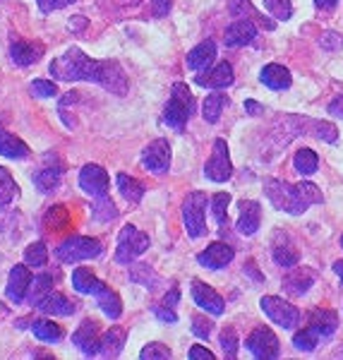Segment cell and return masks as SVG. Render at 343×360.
Segmentation results:
<instances>
[{"label":"cell","mask_w":343,"mask_h":360,"mask_svg":"<svg viewBox=\"0 0 343 360\" xmlns=\"http://www.w3.org/2000/svg\"><path fill=\"white\" fill-rule=\"evenodd\" d=\"M108 183H110L108 173L96 164H86L82 171H79V188H82L86 195L94 197V200L96 197L108 195Z\"/></svg>","instance_id":"10"},{"label":"cell","mask_w":343,"mask_h":360,"mask_svg":"<svg viewBox=\"0 0 343 360\" xmlns=\"http://www.w3.org/2000/svg\"><path fill=\"white\" fill-rule=\"evenodd\" d=\"M29 286H32V271H29V264H15L13 271H10V278H8V298L13 300L15 305H20L22 300L27 298L29 293Z\"/></svg>","instance_id":"12"},{"label":"cell","mask_w":343,"mask_h":360,"mask_svg":"<svg viewBox=\"0 0 343 360\" xmlns=\"http://www.w3.org/2000/svg\"><path fill=\"white\" fill-rule=\"evenodd\" d=\"M264 8L269 10V15L278 22H286L293 15V3L290 0H264Z\"/></svg>","instance_id":"42"},{"label":"cell","mask_w":343,"mask_h":360,"mask_svg":"<svg viewBox=\"0 0 343 360\" xmlns=\"http://www.w3.org/2000/svg\"><path fill=\"white\" fill-rule=\"evenodd\" d=\"M72 344L84 353V356H96L101 336H98V324L94 319H84L77 327V332L72 334Z\"/></svg>","instance_id":"15"},{"label":"cell","mask_w":343,"mask_h":360,"mask_svg":"<svg viewBox=\"0 0 343 360\" xmlns=\"http://www.w3.org/2000/svg\"><path fill=\"white\" fill-rule=\"evenodd\" d=\"M51 75L63 82H94L110 94L127 91V75L118 60H91L84 51L70 49L51 63Z\"/></svg>","instance_id":"1"},{"label":"cell","mask_w":343,"mask_h":360,"mask_svg":"<svg viewBox=\"0 0 343 360\" xmlns=\"http://www.w3.org/2000/svg\"><path fill=\"white\" fill-rule=\"evenodd\" d=\"M254 37H257V25L252 20H238L226 29L224 41L228 49H240V46L252 44Z\"/></svg>","instance_id":"16"},{"label":"cell","mask_w":343,"mask_h":360,"mask_svg":"<svg viewBox=\"0 0 343 360\" xmlns=\"http://www.w3.org/2000/svg\"><path fill=\"white\" fill-rule=\"evenodd\" d=\"M39 3V10L41 13H56V10H63V8H67V5H72V3H77V0H37Z\"/></svg>","instance_id":"49"},{"label":"cell","mask_w":343,"mask_h":360,"mask_svg":"<svg viewBox=\"0 0 343 360\" xmlns=\"http://www.w3.org/2000/svg\"><path fill=\"white\" fill-rule=\"evenodd\" d=\"M319 46H322L324 51H336V49H341V37L334 32H327L322 39H319Z\"/></svg>","instance_id":"52"},{"label":"cell","mask_w":343,"mask_h":360,"mask_svg":"<svg viewBox=\"0 0 343 360\" xmlns=\"http://www.w3.org/2000/svg\"><path fill=\"white\" fill-rule=\"evenodd\" d=\"M103 252L101 240L91 236H70L67 240H63L60 245L56 248V257L60 259L63 264H77L84 262V259L98 257Z\"/></svg>","instance_id":"2"},{"label":"cell","mask_w":343,"mask_h":360,"mask_svg":"<svg viewBox=\"0 0 343 360\" xmlns=\"http://www.w3.org/2000/svg\"><path fill=\"white\" fill-rule=\"evenodd\" d=\"M151 10H154L156 17H166L168 10H171V0H151Z\"/></svg>","instance_id":"54"},{"label":"cell","mask_w":343,"mask_h":360,"mask_svg":"<svg viewBox=\"0 0 343 360\" xmlns=\"http://www.w3.org/2000/svg\"><path fill=\"white\" fill-rule=\"evenodd\" d=\"M245 111L250 115H259V113H264V108H261L257 101H245Z\"/></svg>","instance_id":"58"},{"label":"cell","mask_w":343,"mask_h":360,"mask_svg":"<svg viewBox=\"0 0 343 360\" xmlns=\"http://www.w3.org/2000/svg\"><path fill=\"white\" fill-rule=\"evenodd\" d=\"M310 324L322 336H331L336 332V327H339V317H336V312H331V310H312Z\"/></svg>","instance_id":"31"},{"label":"cell","mask_w":343,"mask_h":360,"mask_svg":"<svg viewBox=\"0 0 343 360\" xmlns=\"http://www.w3.org/2000/svg\"><path fill=\"white\" fill-rule=\"evenodd\" d=\"M295 188H298V195H300V200H302V205H305V207L322 205V202H324L322 190H319L315 183H298Z\"/></svg>","instance_id":"44"},{"label":"cell","mask_w":343,"mask_h":360,"mask_svg":"<svg viewBox=\"0 0 343 360\" xmlns=\"http://www.w3.org/2000/svg\"><path fill=\"white\" fill-rule=\"evenodd\" d=\"M29 89H32V94L39 96V98H51V96L58 94L56 82H48V79H34Z\"/></svg>","instance_id":"48"},{"label":"cell","mask_w":343,"mask_h":360,"mask_svg":"<svg viewBox=\"0 0 343 360\" xmlns=\"http://www.w3.org/2000/svg\"><path fill=\"white\" fill-rule=\"evenodd\" d=\"M228 205H231V195L228 193H219L212 197V209H214V219L219 221V226L228 224Z\"/></svg>","instance_id":"43"},{"label":"cell","mask_w":343,"mask_h":360,"mask_svg":"<svg viewBox=\"0 0 343 360\" xmlns=\"http://www.w3.org/2000/svg\"><path fill=\"white\" fill-rule=\"evenodd\" d=\"M193 332L200 336V339H209V334H212V322L205 317H195L193 319Z\"/></svg>","instance_id":"51"},{"label":"cell","mask_w":343,"mask_h":360,"mask_svg":"<svg viewBox=\"0 0 343 360\" xmlns=\"http://www.w3.org/2000/svg\"><path fill=\"white\" fill-rule=\"evenodd\" d=\"M319 339H322V334L317 332L315 327H305L302 332L295 334V339H293V346L298 348V351H315L317 344H319Z\"/></svg>","instance_id":"38"},{"label":"cell","mask_w":343,"mask_h":360,"mask_svg":"<svg viewBox=\"0 0 343 360\" xmlns=\"http://www.w3.org/2000/svg\"><path fill=\"white\" fill-rule=\"evenodd\" d=\"M264 193L269 197V202L274 205L278 212H286V214H305L307 207L302 205L298 188L295 185H288L286 180H276V178H266L264 180Z\"/></svg>","instance_id":"3"},{"label":"cell","mask_w":343,"mask_h":360,"mask_svg":"<svg viewBox=\"0 0 343 360\" xmlns=\"http://www.w3.org/2000/svg\"><path fill=\"white\" fill-rule=\"evenodd\" d=\"M142 166L154 173H166L171 166V144L166 139H154L142 152Z\"/></svg>","instance_id":"11"},{"label":"cell","mask_w":343,"mask_h":360,"mask_svg":"<svg viewBox=\"0 0 343 360\" xmlns=\"http://www.w3.org/2000/svg\"><path fill=\"white\" fill-rule=\"evenodd\" d=\"M341 248H343V236H341Z\"/></svg>","instance_id":"62"},{"label":"cell","mask_w":343,"mask_h":360,"mask_svg":"<svg viewBox=\"0 0 343 360\" xmlns=\"http://www.w3.org/2000/svg\"><path fill=\"white\" fill-rule=\"evenodd\" d=\"M96 300H98V307H101L106 317L118 319L120 315H123V300H120V295L115 291H110L108 286L96 293Z\"/></svg>","instance_id":"29"},{"label":"cell","mask_w":343,"mask_h":360,"mask_svg":"<svg viewBox=\"0 0 343 360\" xmlns=\"http://www.w3.org/2000/svg\"><path fill=\"white\" fill-rule=\"evenodd\" d=\"M245 346H247V351L252 353L254 358H259V360L278 358V353H281L276 334L271 332V329H266V327H257V329H254V332L247 336Z\"/></svg>","instance_id":"9"},{"label":"cell","mask_w":343,"mask_h":360,"mask_svg":"<svg viewBox=\"0 0 343 360\" xmlns=\"http://www.w3.org/2000/svg\"><path fill=\"white\" fill-rule=\"evenodd\" d=\"M264 315L271 319L274 324H278L281 329H293L295 324H300V310L295 305H290L288 300L278 298V295H264L259 300Z\"/></svg>","instance_id":"7"},{"label":"cell","mask_w":343,"mask_h":360,"mask_svg":"<svg viewBox=\"0 0 343 360\" xmlns=\"http://www.w3.org/2000/svg\"><path fill=\"white\" fill-rule=\"evenodd\" d=\"M190 358L193 360H214V353L209 351V348H202V346H193L190 348Z\"/></svg>","instance_id":"55"},{"label":"cell","mask_w":343,"mask_h":360,"mask_svg":"<svg viewBox=\"0 0 343 360\" xmlns=\"http://www.w3.org/2000/svg\"><path fill=\"white\" fill-rule=\"evenodd\" d=\"M0 156H8V159H27L29 147H27V142L15 137L13 132L0 130Z\"/></svg>","instance_id":"27"},{"label":"cell","mask_w":343,"mask_h":360,"mask_svg":"<svg viewBox=\"0 0 343 360\" xmlns=\"http://www.w3.org/2000/svg\"><path fill=\"white\" fill-rule=\"evenodd\" d=\"M193 111H195V98H193V94H190L188 84L176 82L173 84V94L166 103V113H164L166 125L180 132L185 127V123L190 120Z\"/></svg>","instance_id":"4"},{"label":"cell","mask_w":343,"mask_h":360,"mask_svg":"<svg viewBox=\"0 0 343 360\" xmlns=\"http://www.w3.org/2000/svg\"><path fill=\"white\" fill-rule=\"evenodd\" d=\"M228 13L233 15V17H240V20H252V22H257V25H261L264 29H274V27H276V22H274V20H266L264 15L257 13V8H254V5L250 3V0H231Z\"/></svg>","instance_id":"24"},{"label":"cell","mask_w":343,"mask_h":360,"mask_svg":"<svg viewBox=\"0 0 343 360\" xmlns=\"http://www.w3.org/2000/svg\"><path fill=\"white\" fill-rule=\"evenodd\" d=\"M149 250V236L142 233L137 226H123L118 236V248H115V259L120 264L135 262L139 255H144Z\"/></svg>","instance_id":"5"},{"label":"cell","mask_w":343,"mask_h":360,"mask_svg":"<svg viewBox=\"0 0 343 360\" xmlns=\"http://www.w3.org/2000/svg\"><path fill=\"white\" fill-rule=\"evenodd\" d=\"M293 166L300 176H312V173H317L319 159L312 149H298V152H295V159H293Z\"/></svg>","instance_id":"35"},{"label":"cell","mask_w":343,"mask_h":360,"mask_svg":"<svg viewBox=\"0 0 343 360\" xmlns=\"http://www.w3.org/2000/svg\"><path fill=\"white\" fill-rule=\"evenodd\" d=\"M25 262L29 266H44L48 262V248H46V243H32L25 250Z\"/></svg>","instance_id":"40"},{"label":"cell","mask_w":343,"mask_h":360,"mask_svg":"<svg viewBox=\"0 0 343 360\" xmlns=\"http://www.w3.org/2000/svg\"><path fill=\"white\" fill-rule=\"evenodd\" d=\"M261 224V207L254 200L240 202V217H238V233L240 236H254Z\"/></svg>","instance_id":"18"},{"label":"cell","mask_w":343,"mask_h":360,"mask_svg":"<svg viewBox=\"0 0 343 360\" xmlns=\"http://www.w3.org/2000/svg\"><path fill=\"white\" fill-rule=\"evenodd\" d=\"M118 217V209H115L113 200L106 197H96V205H94V219L96 221H113Z\"/></svg>","instance_id":"41"},{"label":"cell","mask_w":343,"mask_h":360,"mask_svg":"<svg viewBox=\"0 0 343 360\" xmlns=\"http://www.w3.org/2000/svg\"><path fill=\"white\" fill-rule=\"evenodd\" d=\"M205 176L212 180V183H226V180L233 176V164H231L226 139H216V142H214V152L205 166Z\"/></svg>","instance_id":"8"},{"label":"cell","mask_w":343,"mask_h":360,"mask_svg":"<svg viewBox=\"0 0 343 360\" xmlns=\"http://www.w3.org/2000/svg\"><path fill=\"white\" fill-rule=\"evenodd\" d=\"M17 190L20 188H17L15 178L10 176V171L0 166V205H10L17 197Z\"/></svg>","instance_id":"39"},{"label":"cell","mask_w":343,"mask_h":360,"mask_svg":"<svg viewBox=\"0 0 343 360\" xmlns=\"http://www.w3.org/2000/svg\"><path fill=\"white\" fill-rule=\"evenodd\" d=\"M329 113L336 115V118H343V94L336 96L334 101L329 103Z\"/></svg>","instance_id":"56"},{"label":"cell","mask_w":343,"mask_h":360,"mask_svg":"<svg viewBox=\"0 0 343 360\" xmlns=\"http://www.w3.org/2000/svg\"><path fill=\"white\" fill-rule=\"evenodd\" d=\"M334 271L339 274V278L343 281V262H341V259H339V262H334Z\"/></svg>","instance_id":"61"},{"label":"cell","mask_w":343,"mask_h":360,"mask_svg":"<svg viewBox=\"0 0 343 360\" xmlns=\"http://www.w3.org/2000/svg\"><path fill=\"white\" fill-rule=\"evenodd\" d=\"M142 360H168L171 358V348H166L164 344H147L139 353Z\"/></svg>","instance_id":"47"},{"label":"cell","mask_w":343,"mask_h":360,"mask_svg":"<svg viewBox=\"0 0 343 360\" xmlns=\"http://www.w3.org/2000/svg\"><path fill=\"white\" fill-rule=\"evenodd\" d=\"M178 300H180V291H178L176 286H173V288H171V293H166V298H164V305H166V307H173V305L178 303Z\"/></svg>","instance_id":"57"},{"label":"cell","mask_w":343,"mask_h":360,"mask_svg":"<svg viewBox=\"0 0 343 360\" xmlns=\"http://www.w3.org/2000/svg\"><path fill=\"white\" fill-rule=\"evenodd\" d=\"M315 125V135L324 142H336V127L331 123H312Z\"/></svg>","instance_id":"50"},{"label":"cell","mask_w":343,"mask_h":360,"mask_svg":"<svg viewBox=\"0 0 343 360\" xmlns=\"http://www.w3.org/2000/svg\"><path fill=\"white\" fill-rule=\"evenodd\" d=\"M312 283H315V271L307 266H290V271L283 278V288L290 295H305Z\"/></svg>","instance_id":"19"},{"label":"cell","mask_w":343,"mask_h":360,"mask_svg":"<svg viewBox=\"0 0 343 360\" xmlns=\"http://www.w3.org/2000/svg\"><path fill=\"white\" fill-rule=\"evenodd\" d=\"M115 183H118L120 195H123L125 200L130 202V205H137V202H142V197H144V185L139 183L137 178L127 176V173H118Z\"/></svg>","instance_id":"28"},{"label":"cell","mask_w":343,"mask_h":360,"mask_svg":"<svg viewBox=\"0 0 343 360\" xmlns=\"http://www.w3.org/2000/svg\"><path fill=\"white\" fill-rule=\"evenodd\" d=\"M44 226L48 231H63V229H67V226H70L67 209L63 207V205L48 207V212H46V217H44Z\"/></svg>","instance_id":"36"},{"label":"cell","mask_w":343,"mask_h":360,"mask_svg":"<svg viewBox=\"0 0 343 360\" xmlns=\"http://www.w3.org/2000/svg\"><path fill=\"white\" fill-rule=\"evenodd\" d=\"M39 310L46 312V315H53V317H70V315H75V310H77V303H72V300L65 298L63 293L51 291L41 303H39Z\"/></svg>","instance_id":"20"},{"label":"cell","mask_w":343,"mask_h":360,"mask_svg":"<svg viewBox=\"0 0 343 360\" xmlns=\"http://www.w3.org/2000/svg\"><path fill=\"white\" fill-rule=\"evenodd\" d=\"M226 106H228V96L226 94H221V91H216V94H209L205 98V106H202V115H205L207 123H216Z\"/></svg>","instance_id":"33"},{"label":"cell","mask_w":343,"mask_h":360,"mask_svg":"<svg viewBox=\"0 0 343 360\" xmlns=\"http://www.w3.org/2000/svg\"><path fill=\"white\" fill-rule=\"evenodd\" d=\"M336 3H339V0H315V5L319 10H334Z\"/></svg>","instance_id":"60"},{"label":"cell","mask_w":343,"mask_h":360,"mask_svg":"<svg viewBox=\"0 0 343 360\" xmlns=\"http://www.w3.org/2000/svg\"><path fill=\"white\" fill-rule=\"evenodd\" d=\"M130 281L137 283V286H144V288H151V291H154V288L161 283V276L156 274L149 264H132L130 266Z\"/></svg>","instance_id":"32"},{"label":"cell","mask_w":343,"mask_h":360,"mask_svg":"<svg viewBox=\"0 0 343 360\" xmlns=\"http://www.w3.org/2000/svg\"><path fill=\"white\" fill-rule=\"evenodd\" d=\"M44 56V46L41 44H29V41H15L13 49H10V58H13L15 65L27 68L34 65L39 58Z\"/></svg>","instance_id":"22"},{"label":"cell","mask_w":343,"mask_h":360,"mask_svg":"<svg viewBox=\"0 0 343 360\" xmlns=\"http://www.w3.org/2000/svg\"><path fill=\"white\" fill-rule=\"evenodd\" d=\"M183 221L190 238L207 236V195L195 190L183 205Z\"/></svg>","instance_id":"6"},{"label":"cell","mask_w":343,"mask_h":360,"mask_svg":"<svg viewBox=\"0 0 343 360\" xmlns=\"http://www.w3.org/2000/svg\"><path fill=\"white\" fill-rule=\"evenodd\" d=\"M193 300H195V305H200L202 310H207V312H212V315H224V310H226V303H224V298L214 291L212 286H207L205 281H193Z\"/></svg>","instance_id":"14"},{"label":"cell","mask_w":343,"mask_h":360,"mask_svg":"<svg viewBox=\"0 0 343 360\" xmlns=\"http://www.w3.org/2000/svg\"><path fill=\"white\" fill-rule=\"evenodd\" d=\"M60 176L63 171H58V168H44V171H39L34 176V183H37V188L41 193H53V190H58V185H60Z\"/></svg>","instance_id":"37"},{"label":"cell","mask_w":343,"mask_h":360,"mask_svg":"<svg viewBox=\"0 0 343 360\" xmlns=\"http://www.w3.org/2000/svg\"><path fill=\"white\" fill-rule=\"evenodd\" d=\"M221 348H224V356L228 360H233L238 356V348H240V341H238V334L233 327H226L221 332Z\"/></svg>","instance_id":"45"},{"label":"cell","mask_w":343,"mask_h":360,"mask_svg":"<svg viewBox=\"0 0 343 360\" xmlns=\"http://www.w3.org/2000/svg\"><path fill=\"white\" fill-rule=\"evenodd\" d=\"M72 286H75V291L82 293V295H96L98 291L106 288V283L98 281V278L91 274V269L77 266V269L72 271Z\"/></svg>","instance_id":"25"},{"label":"cell","mask_w":343,"mask_h":360,"mask_svg":"<svg viewBox=\"0 0 343 360\" xmlns=\"http://www.w3.org/2000/svg\"><path fill=\"white\" fill-rule=\"evenodd\" d=\"M233 257H235V250L231 245H226V243H212L207 250H202L197 255V262L207 266V269H224L226 264L233 262Z\"/></svg>","instance_id":"13"},{"label":"cell","mask_w":343,"mask_h":360,"mask_svg":"<svg viewBox=\"0 0 343 360\" xmlns=\"http://www.w3.org/2000/svg\"><path fill=\"white\" fill-rule=\"evenodd\" d=\"M214 58H216V44L202 41L200 46H195V49L190 51L188 58H185V63H188V68L195 70V72H205V70H209V65L214 63Z\"/></svg>","instance_id":"21"},{"label":"cell","mask_w":343,"mask_h":360,"mask_svg":"<svg viewBox=\"0 0 343 360\" xmlns=\"http://www.w3.org/2000/svg\"><path fill=\"white\" fill-rule=\"evenodd\" d=\"M235 79L233 75V65L231 63H219L216 68L207 70L205 75H197V84L200 86H209V89H226L231 86Z\"/></svg>","instance_id":"17"},{"label":"cell","mask_w":343,"mask_h":360,"mask_svg":"<svg viewBox=\"0 0 343 360\" xmlns=\"http://www.w3.org/2000/svg\"><path fill=\"white\" fill-rule=\"evenodd\" d=\"M156 317H159L161 322H166V324H176L178 322V315L173 312V307H166V305L156 307Z\"/></svg>","instance_id":"53"},{"label":"cell","mask_w":343,"mask_h":360,"mask_svg":"<svg viewBox=\"0 0 343 360\" xmlns=\"http://www.w3.org/2000/svg\"><path fill=\"white\" fill-rule=\"evenodd\" d=\"M32 332H34V336H37L39 341H46V344H56V341L63 339L60 324L51 322V319H34Z\"/></svg>","instance_id":"30"},{"label":"cell","mask_w":343,"mask_h":360,"mask_svg":"<svg viewBox=\"0 0 343 360\" xmlns=\"http://www.w3.org/2000/svg\"><path fill=\"white\" fill-rule=\"evenodd\" d=\"M123 346H125V332L120 327H113V329H108V332L101 336V344H98L96 356L118 358L120 353H123Z\"/></svg>","instance_id":"26"},{"label":"cell","mask_w":343,"mask_h":360,"mask_svg":"<svg viewBox=\"0 0 343 360\" xmlns=\"http://www.w3.org/2000/svg\"><path fill=\"white\" fill-rule=\"evenodd\" d=\"M53 291V276L51 274H41L32 278V286H29V303L34 307H39V303Z\"/></svg>","instance_id":"34"},{"label":"cell","mask_w":343,"mask_h":360,"mask_svg":"<svg viewBox=\"0 0 343 360\" xmlns=\"http://www.w3.org/2000/svg\"><path fill=\"white\" fill-rule=\"evenodd\" d=\"M274 262L283 269H290V266L298 264V252H295L290 245H276L274 248Z\"/></svg>","instance_id":"46"},{"label":"cell","mask_w":343,"mask_h":360,"mask_svg":"<svg viewBox=\"0 0 343 360\" xmlns=\"http://www.w3.org/2000/svg\"><path fill=\"white\" fill-rule=\"evenodd\" d=\"M84 27H86V20L82 15H77V17L70 20V29H75V32H79V29H84Z\"/></svg>","instance_id":"59"},{"label":"cell","mask_w":343,"mask_h":360,"mask_svg":"<svg viewBox=\"0 0 343 360\" xmlns=\"http://www.w3.org/2000/svg\"><path fill=\"white\" fill-rule=\"evenodd\" d=\"M259 79H261V84H266L274 91H283L290 86V72L283 65H278V63H269V65L261 68Z\"/></svg>","instance_id":"23"}]
</instances>
